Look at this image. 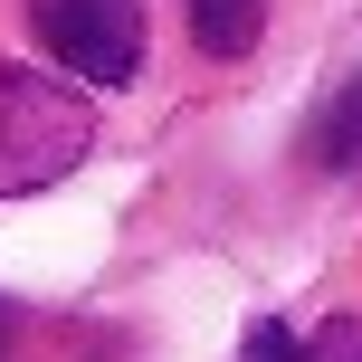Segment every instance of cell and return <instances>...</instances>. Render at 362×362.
<instances>
[{"instance_id": "obj_6", "label": "cell", "mask_w": 362, "mask_h": 362, "mask_svg": "<svg viewBox=\"0 0 362 362\" xmlns=\"http://www.w3.org/2000/svg\"><path fill=\"white\" fill-rule=\"evenodd\" d=\"M0 362H10V305H0Z\"/></svg>"}, {"instance_id": "obj_2", "label": "cell", "mask_w": 362, "mask_h": 362, "mask_svg": "<svg viewBox=\"0 0 362 362\" xmlns=\"http://www.w3.org/2000/svg\"><path fill=\"white\" fill-rule=\"evenodd\" d=\"M38 48L76 86H134L144 76V0H29Z\"/></svg>"}, {"instance_id": "obj_5", "label": "cell", "mask_w": 362, "mask_h": 362, "mask_svg": "<svg viewBox=\"0 0 362 362\" xmlns=\"http://www.w3.org/2000/svg\"><path fill=\"white\" fill-rule=\"evenodd\" d=\"M315 163H325V172H353L362 163V76H344V86L325 95V115H315Z\"/></svg>"}, {"instance_id": "obj_4", "label": "cell", "mask_w": 362, "mask_h": 362, "mask_svg": "<svg viewBox=\"0 0 362 362\" xmlns=\"http://www.w3.org/2000/svg\"><path fill=\"white\" fill-rule=\"evenodd\" d=\"M181 10H191L200 57H248L267 38V0H181Z\"/></svg>"}, {"instance_id": "obj_3", "label": "cell", "mask_w": 362, "mask_h": 362, "mask_svg": "<svg viewBox=\"0 0 362 362\" xmlns=\"http://www.w3.org/2000/svg\"><path fill=\"white\" fill-rule=\"evenodd\" d=\"M238 362H362V315H325L315 334H296L286 315H257Z\"/></svg>"}, {"instance_id": "obj_1", "label": "cell", "mask_w": 362, "mask_h": 362, "mask_svg": "<svg viewBox=\"0 0 362 362\" xmlns=\"http://www.w3.org/2000/svg\"><path fill=\"white\" fill-rule=\"evenodd\" d=\"M86 144H95L86 86H57V76L0 57V200L67 181L76 163H86Z\"/></svg>"}]
</instances>
